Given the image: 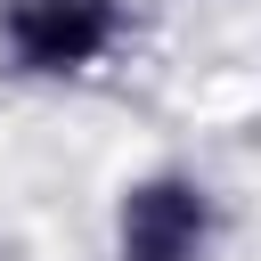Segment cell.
<instances>
[{
  "instance_id": "7a4b0ae2",
  "label": "cell",
  "mask_w": 261,
  "mask_h": 261,
  "mask_svg": "<svg viewBox=\"0 0 261 261\" xmlns=\"http://www.w3.org/2000/svg\"><path fill=\"white\" fill-rule=\"evenodd\" d=\"M220 188L196 163H147L106 204V253L114 261H212L220 253Z\"/></svg>"
},
{
  "instance_id": "6da1fadb",
  "label": "cell",
  "mask_w": 261,
  "mask_h": 261,
  "mask_svg": "<svg viewBox=\"0 0 261 261\" xmlns=\"http://www.w3.org/2000/svg\"><path fill=\"white\" fill-rule=\"evenodd\" d=\"M130 0H0V73L24 90L90 82L122 57Z\"/></svg>"
}]
</instances>
